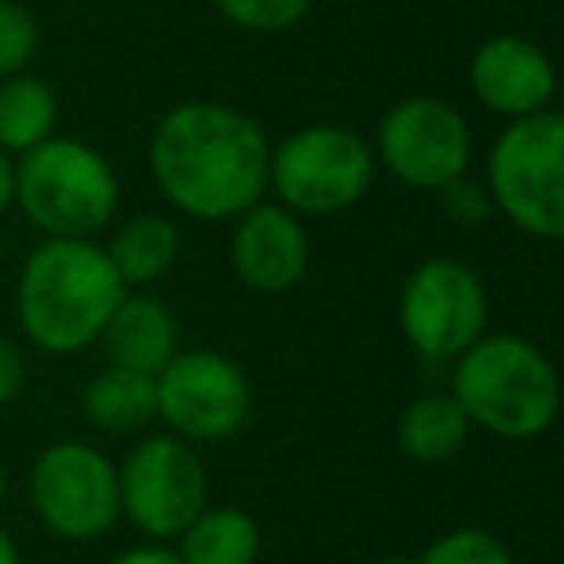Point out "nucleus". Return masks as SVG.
I'll use <instances>...</instances> for the list:
<instances>
[{
	"label": "nucleus",
	"mask_w": 564,
	"mask_h": 564,
	"mask_svg": "<svg viewBox=\"0 0 564 564\" xmlns=\"http://www.w3.org/2000/svg\"><path fill=\"white\" fill-rule=\"evenodd\" d=\"M267 143L259 120L217 101H182L148 140V166L163 197L189 220L220 225L267 194Z\"/></svg>",
	"instance_id": "f257e3e1"
},
{
	"label": "nucleus",
	"mask_w": 564,
	"mask_h": 564,
	"mask_svg": "<svg viewBox=\"0 0 564 564\" xmlns=\"http://www.w3.org/2000/svg\"><path fill=\"white\" fill-rule=\"evenodd\" d=\"M124 294L97 240H43L17 279L20 329L40 352L78 356L101 340Z\"/></svg>",
	"instance_id": "f03ea898"
},
{
	"label": "nucleus",
	"mask_w": 564,
	"mask_h": 564,
	"mask_svg": "<svg viewBox=\"0 0 564 564\" xmlns=\"http://www.w3.org/2000/svg\"><path fill=\"white\" fill-rule=\"evenodd\" d=\"M453 399L471 430L502 441H538L561 414V379L545 352L518 333H484L456 356Z\"/></svg>",
	"instance_id": "7ed1b4c3"
},
{
	"label": "nucleus",
	"mask_w": 564,
	"mask_h": 564,
	"mask_svg": "<svg viewBox=\"0 0 564 564\" xmlns=\"http://www.w3.org/2000/svg\"><path fill=\"white\" fill-rule=\"evenodd\" d=\"M12 205L47 240H94L117 220L120 178L97 148L51 135L12 159Z\"/></svg>",
	"instance_id": "20e7f679"
},
{
	"label": "nucleus",
	"mask_w": 564,
	"mask_h": 564,
	"mask_svg": "<svg viewBox=\"0 0 564 564\" xmlns=\"http://www.w3.org/2000/svg\"><path fill=\"white\" fill-rule=\"evenodd\" d=\"M487 194L495 213L533 240L564 236V120L545 109L507 120L487 155Z\"/></svg>",
	"instance_id": "39448f33"
},
{
	"label": "nucleus",
	"mask_w": 564,
	"mask_h": 564,
	"mask_svg": "<svg viewBox=\"0 0 564 564\" xmlns=\"http://www.w3.org/2000/svg\"><path fill=\"white\" fill-rule=\"evenodd\" d=\"M376 151L345 124H306L271 148L267 189L294 217H333L364 202L376 182Z\"/></svg>",
	"instance_id": "423d86ee"
},
{
	"label": "nucleus",
	"mask_w": 564,
	"mask_h": 564,
	"mask_svg": "<svg viewBox=\"0 0 564 564\" xmlns=\"http://www.w3.org/2000/svg\"><path fill=\"white\" fill-rule=\"evenodd\" d=\"M120 518L135 525L148 541H178V533L209 507V476L197 445L155 433L132 445L124 464H117Z\"/></svg>",
	"instance_id": "0eeeda50"
},
{
	"label": "nucleus",
	"mask_w": 564,
	"mask_h": 564,
	"mask_svg": "<svg viewBox=\"0 0 564 564\" xmlns=\"http://www.w3.org/2000/svg\"><path fill=\"white\" fill-rule=\"evenodd\" d=\"M32 510L55 538L97 541L120 522L117 464L89 441H55L28 479Z\"/></svg>",
	"instance_id": "6e6552de"
},
{
	"label": "nucleus",
	"mask_w": 564,
	"mask_h": 564,
	"mask_svg": "<svg viewBox=\"0 0 564 564\" xmlns=\"http://www.w3.org/2000/svg\"><path fill=\"white\" fill-rule=\"evenodd\" d=\"M487 286L468 263L433 256L406 274L399 294V325L417 356L456 360L487 333Z\"/></svg>",
	"instance_id": "1a4fd4ad"
},
{
	"label": "nucleus",
	"mask_w": 564,
	"mask_h": 564,
	"mask_svg": "<svg viewBox=\"0 0 564 564\" xmlns=\"http://www.w3.org/2000/svg\"><path fill=\"white\" fill-rule=\"evenodd\" d=\"M251 383L225 352H178L155 376V417L189 445L232 441L251 417Z\"/></svg>",
	"instance_id": "9d476101"
},
{
	"label": "nucleus",
	"mask_w": 564,
	"mask_h": 564,
	"mask_svg": "<svg viewBox=\"0 0 564 564\" xmlns=\"http://www.w3.org/2000/svg\"><path fill=\"white\" fill-rule=\"evenodd\" d=\"M376 163L410 189H445L471 163V128L456 105L441 97L417 94L402 97L379 120Z\"/></svg>",
	"instance_id": "9b49d317"
},
{
	"label": "nucleus",
	"mask_w": 564,
	"mask_h": 564,
	"mask_svg": "<svg viewBox=\"0 0 564 564\" xmlns=\"http://www.w3.org/2000/svg\"><path fill=\"white\" fill-rule=\"evenodd\" d=\"M232 271L256 294L294 291L310 271V232L279 202H256L232 220Z\"/></svg>",
	"instance_id": "f8f14e48"
},
{
	"label": "nucleus",
	"mask_w": 564,
	"mask_h": 564,
	"mask_svg": "<svg viewBox=\"0 0 564 564\" xmlns=\"http://www.w3.org/2000/svg\"><path fill=\"white\" fill-rule=\"evenodd\" d=\"M468 86L487 112L522 120L553 109L556 70L553 58L525 35H491L468 63Z\"/></svg>",
	"instance_id": "ddd939ff"
},
{
	"label": "nucleus",
	"mask_w": 564,
	"mask_h": 564,
	"mask_svg": "<svg viewBox=\"0 0 564 564\" xmlns=\"http://www.w3.org/2000/svg\"><path fill=\"white\" fill-rule=\"evenodd\" d=\"M178 340V322H174L171 306L163 299L128 291L120 299V306L112 310L97 345H105V356H109L112 368L159 376L182 352Z\"/></svg>",
	"instance_id": "4468645a"
},
{
	"label": "nucleus",
	"mask_w": 564,
	"mask_h": 564,
	"mask_svg": "<svg viewBox=\"0 0 564 564\" xmlns=\"http://www.w3.org/2000/svg\"><path fill=\"white\" fill-rule=\"evenodd\" d=\"M182 251V236L159 213H135V217L120 220L112 228L109 243H105V256H109L112 271L120 274L128 291L135 286H151L174 267Z\"/></svg>",
	"instance_id": "2eb2a0df"
},
{
	"label": "nucleus",
	"mask_w": 564,
	"mask_h": 564,
	"mask_svg": "<svg viewBox=\"0 0 564 564\" xmlns=\"http://www.w3.org/2000/svg\"><path fill=\"white\" fill-rule=\"evenodd\" d=\"M82 414L101 433H140L155 422V376H140L128 368H105L101 376L89 379L82 394Z\"/></svg>",
	"instance_id": "dca6fc26"
},
{
	"label": "nucleus",
	"mask_w": 564,
	"mask_h": 564,
	"mask_svg": "<svg viewBox=\"0 0 564 564\" xmlns=\"http://www.w3.org/2000/svg\"><path fill=\"white\" fill-rule=\"evenodd\" d=\"M471 437V422L448 391L417 394L399 417V448L417 464H441Z\"/></svg>",
	"instance_id": "f3484780"
},
{
	"label": "nucleus",
	"mask_w": 564,
	"mask_h": 564,
	"mask_svg": "<svg viewBox=\"0 0 564 564\" xmlns=\"http://www.w3.org/2000/svg\"><path fill=\"white\" fill-rule=\"evenodd\" d=\"M263 549L259 522L240 507H205L178 533L182 564H256Z\"/></svg>",
	"instance_id": "a211bd4d"
},
{
	"label": "nucleus",
	"mask_w": 564,
	"mask_h": 564,
	"mask_svg": "<svg viewBox=\"0 0 564 564\" xmlns=\"http://www.w3.org/2000/svg\"><path fill=\"white\" fill-rule=\"evenodd\" d=\"M58 94L35 74H17L0 82V151L24 155L55 135Z\"/></svg>",
	"instance_id": "6ab92c4d"
},
{
	"label": "nucleus",
	"mask_w": 564,
	"mask_h": 564,
	"mask_svg": "<svg viewBox=\"0 0 564 564\" xmlns=\"http://www.w3.org/2000/svg\"><path fill=\"white\" fill-rule=\"evenodd\" d=\"M414 564H514V553L499 533L460 525V530H448L437 541H430Z\"/></svg>",
	"instance_id": "aec40b11"
},
{
	"label": "nucleus",
	"mask_w": 564,
	"mask_h": 564,
	"mask_svg": "<svg viewBox=\"0 0 564 564\" xmlns=\"http://www.w3.org/2000/svg\"><path fill=\"white\" fill-rule=\"evenodd\" d=\"M228 24L256 35H279L302 24L317 0H209Z\"/></svg>",
	"instance_id": "412c9836"
},
{
	"label": "nucleus",
	"mask_w": 564,
	"mask_h": 564,
	"mask_svg": "<svg viewBox=\"0 0 564 564\" xmlns=\"http://www.w3.org/2000/svg\"><path fill=\"white\" fill-rule=\"evenodd\" d=\"M40 20L32 9L17 4V0H0V82L28 74L32 58L40 55Z\"/></svg>",
	"instance_id": "4be33fe9"
},
{
	"label": "nucleus",
	"mask_w": 564,
	"mask_h": 564,
	"mask_svg": "<svg viewBox=\"0 0 564 564\" xmlns=\"http://www.w3.org/2000/svg\"><path fill=\"white\" fill-rule=\"evenodd\" d=\"M437 194H441V209H445L460 228H484L487 220L495 217V205H491L487 186L476 178H468V174L448 182V186L437 189Z\"/></svg>",
	"instance_id": "5701e85b"
},
{
	"label": "nucleus",
	"mask_w": 564,
	"mask_h": 564,
	"mask_svg": "<svg viewBox=\"0 0 564 564\" xmlns=\"http://www.w3.org/2000/svg\"><path fill=\"white\" fill-rule=\"evenodd\" d=\"M24 376H28L24 352L9 337H0V406H9L17 399L20 387H24Z\"/></svg>",
	"instance_id": "b1692460"
},
{
	"label": "nucleus",
	"mask_w": 564,
	"mask_h": 564,
	"mask_svg": "<svg viewBox=\"0 0 564 564\" xmlns=\"http://www.w3.org/2000/svg\"><path fill=\"white\" fill-rule=\"evenodd\" d=\"M109 564H182L166 541H148V545H132L120 556H112Z\"/></svg>",
	"instance_id": "393cba45"
},
{
	"label": "nucleus",
	"mask_w": 564,
	"mask_h": 564,
	"mask_svg": "<svg viewBox=\"0 0 564 564\" xmlns=\"http://www.w3.org/2000/svg\"><path fill=\"white\" fill-rule=\"evenodd\" d=\"M12 209V155L0 151V217Z\"/></svg>",
	"instance_id": "a878e982"
},
{
	"label": "nucleus",
	"mask_w": 564,
	"mask_h": 564,
	"mask_svg": "<svg viewBox=\"0 0 564 564\" xmlns=\"http://www.w3.org/2000/svg\"><path fill=\"white\" fill-rule=\"evenodd\" d=\"M0 564H20V549L4 525H0Z\"/></svg>",
	"instance_id": "bb28decb"
},
{
	"label": "nucleus",
	"mask_w": 564,
	"mask_h": 564,
	"mask_svg": "<svg viewBox=\"0 0 564 564\" xmlns=\"http://www.w3.org/2000/svg\"><path fill=\"white\" fill-rule=\"evenodd\" d=\"M4 495H9V476H4V468H0V502H4Z\"/></svg>",
	"instance_id": "cd10ccee"
},
{
	"label": "nucleus",
	"mask_w": 564,
	"mask_h": 564,
	"mask_svg": "<svg viewBox=\"0 0 564 564\" xmlns=\"http://www.w3.org/2000/svg\"><path fill=\"white\" fill-rule=\"evenodd\" d=\"M376 564H410L406 556H383V561H376Z\"/></svg>",
	"instance_id": "c85d7f7f"
}]
</instances>
